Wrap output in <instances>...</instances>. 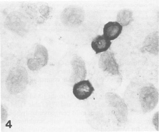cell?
I'll list each match as a JSON object with an SVG mask.
<instances>
[{"mask_svg":"<svg viewBox=\"0 0 159 132\" xmlns=\"http://www.w3.org/2000/svg\"><path fill=\"white\" fill-rule=\"evenodd\" d=\"M28 18L22 13L12 12L7 16L4 26L7 29L20 36L24 35L28 31Z\"/></svg>","mask_w":159,"mask_h":132,"instance_id":"1","label":"cell"},{"mask_svg":"<svg viewBox=\"0 0 159 132\" xmlns=\"http://www.w3.org/2000/svg\"><path fill=\"white\" fill-rule=\"evenodd\" d=\"M139 99L143 112H151L156 107L158 102V91L154 87H144L141 90Z\"/></svg>","mask_w":159,"mask_h":132,"instance_id":"2","label":"cell"},{"mask_svg":"<svg viewBox=\"0 0 159 132\" xmlns=\"http://www.w3.org/2000/svg\"><path fill=\"white\" fill-rule=\"evenodd\" d=\"M48 60V52L46 48L38 44L35 47L34 58L28 60L27 65L30 69L38 70L46 65Z\"/></svg>","mask_w":159,"mask_h":132,"instance_id":"3","label":"cell"},{"mask_svg":"<svg viewBox=\"0 0 159 132\" xmlns=\"http://www.w3.org/2000/svg\"><path fill=\"white\" fill-rule=\"evenodd\" d=\"M24 7L26 14L37 23H43L49 15L50 7L47 6L42 5L38 7L34 4H29Z\"/></svg>","mask_w":159,"mask_h":132,"instance_id":"4","label":"cell"},{"mask_svg":"<svg viewBox=\"0 0 159 132\" xmlns=\"http://www.w3.org/2000/svg\"><path fill=\"white\" fill-rule=\"evenodd\" d=\"M99 67L104 72L113 75H119V65L113 53L107 51L101 55L99 60Z\"/></svg>","mask_w":159,"mask_h":132,"instance_id":"5","label":"cell"},{"mask_svg":"<svg viewBox=\"0 0 159 132\" xmlns=\"http://www.w3.org/2000/svg\"><path fill=\"white\" fill-rule=\"evenodd\" d=\"M95 89L89 80H83L75 83L73 88V93L79 100H84L89 98Z\"/></svg>","mask_w":159,"mask_h":132,"instance_id":"6","label":"cell"},{"mask_svg":"<svg viewBox=\"0 0 159 132\" xmlns=\"http://www.w3.org/2000/svg\"><path fill=\"white\" fill-rule=\"evenodd\" d=\"M81 18L80 11L76 7L66 8L61 15V19L63 24L70 27L79 24Z\"/></svg>","mask_w":159,"mask_h":132,"instance_id":"7","label":"cell"},{"mask_svg":"<svg viewBox=\"0 0 159 132\" xmlns=\"http://www.w3.org/2000/svg\"><path fill=\"white\" fill-rule=\"evenodd\" d=\"M122 26L117 21H109L104 26L103 35L109 41L117 38L121 34Z\"/></svg>","mask_w":159,"mask_h":132,"instance_id":"8","label":"cell"},{"mask_svg":"<svg viewBox=\"0 0 159 132\" xmlns=\"http://www.w3.org/2000/svg\"><path fill=\"white\" fill-rule=\"evenodd\" d=\"M111 44L112 42L106 38L103 35H98L92 41L91 47L96 54H98L107 51Z\"/></svg>","mask_w":159,"mask_h":132,"instance_id":"9","label":"cell"},{"mask_svg":"<svg viewBox=\"0 0 159 132\" xmlns=\"http://www.w3.org/2000/svg\"><path fill=\"white\" fill-rule=\"evenodd\" d=\"M73 62L75 74L77 77L78 80L85 79L86 75L85 63L81 59L77 57L74 59Z\"/></svg>","mask_w":159,"mask_h":132,"instance_id":"10","label":"cell"},{"mask_svg":"<svg viewBox=\"0 0 159 132\" xmlns=\"http://www.w3.org/2000/svg\"><path fill=\"white\" fill-rule=\"evenodd\" d=\"M132 13L129 10H123L119 12L117 15V20L122 26H126L133 20Z\"/></svg>","mask_w":159,"mask_h":132,"instance_id":"11","label":"cell"}]
</instances>
